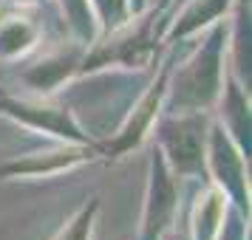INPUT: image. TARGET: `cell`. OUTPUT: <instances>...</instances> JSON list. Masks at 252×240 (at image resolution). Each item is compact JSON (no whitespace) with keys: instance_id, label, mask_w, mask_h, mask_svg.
I'll list each match as a JSON object with an SVG mask.
<instances>
[{"instance_id":"6da1fadb","label":"cell","mask_w":252,"mask_h":240,"mask_svg":"<svg viewBox=\"0 0 252 240\" xmlns=\"http://www.w3.org/2000/svg\"><path fill=\"white\" fill-rule=\"evenodd\" d=\"M229 20H218L201 31V43L176 65L173 62L164 91V113L213 110L227 77Z\"/></svg>"},{"instance_id":"7a4b0ae2","label":"cell","mask_w":252,"mask_h":240,"mask_svg":"<svg viewBox=\"0 0 252 240\" xmlns=\"http://www.w3.org/2000/svg\"><path fill=\"white\" fill-rule=\"evenodd\" d=\"M164 26V12L145 9L142 14H133L125 26L99 34L82 54L80 77L99 71H148L153 62H159Z\"/></svg>"},{"instance_id":"3957f363","label":"cell","mask_w":252,"mask_h":240,"mask_svg":"<svg viewBox=\"0 0 252 240\" xmlns=\"http://www.w3.org/2000/svg\"><path fill=\"white\" fill-rule=\"evenodd\" d=\"M210 110L193 113H164L161 110L150 136L179 178L187 181H207V130H210Z\"/></svg>"},{"instance_id":"277c9868","label":"cell","mask_w":252,"mask_h":240,"mask_svg":"<svg viewBox=\"0 0 252 240\" xmlns=\"http://www.w3.org/2000/svg\"><path fill=\"white\" fill-rule=\"evenodd\" d=\"M0 116L14 125L34 130L54 141H74V144H96V138L80 125L74 107L57 102L54 96H12L0 93Z\"/></svg>"},{"instance_id":"5b68a950","label":"cell","mask_w":252,"mask_h":240,"mask_svg":"<svg viewBox=\"0 0 252 240\" xmlns=\"http://www.w3.org/2000/svg\"><path fill=\"white\" fill-rule=\"evenodd\" d=\"M176 57H164L159 62V68L153 74V80L148 82V88L139 93V99L133 102V107L125 113V119L119 122L116 133H111V138L96 141L99 156L105 159H122L127 153H133L145 144V138L150 136V130L159 119L161 107H164V91H167V77Z\"/></svg>"},{"instance_id":"8992f818","label":"cell","mask_w":252,"mask_h":240,"mask_svg":"<svg viewBox=\"0 0 252 240\" xmlns=\"http://www.w3.org/2000/svg\"><path fill=\"white\" fill-rule=\"evenodd\" d=\"M207 181L227 195L241 215L250 217V156L232 141L221 122H210L207 130Z\"/></svg>"},{"instance_id":"52a82bcc","label":"cell","mask_w":252,"mask_h":240,"mask_svg":"<svg viewBox=\"0 0 252 240\" xmlns=\"http://www.w3.org/2000/svg\"><path fill=\"white\" fill-rule=\"evenodd\" d=\"M182 212V178L167 167L164 156L153 144L148 159V187L139 220V240H159Z\"/></svg>"},{"instance_id":"ba28073f","label":"cell","mask_w":252,"mask_h":240,"mask_svg":"<svg viewBox=\"0 0 252 240\" xmlns=\"http://www.w3.org/2000/svg\"><path fill=\"white\" fill-rule=\"evenodd\" d=\"M99 159L96 144H74V141H57L51 147L32 150L23 156L6 159L0 164V181H37V178H54L63 172H71Z\"/></svg>"},{"instance_id":"9c48e42d","label":"cell","mask_w":252,"mask_h":240,"mask_svg":"<svg viewBox=\"0 0 252 240\" xmlns=\"http://www.w3.org/2000/svg\"><path fill=\"white\" fill-rule=\"evenodd\" d=\"M85 46L68 40L65 46L46 51L43 57L29 62L20 74V82L32 91V96H54L60 88H65L80 77V62Z\"/></svg>"},{"instance_id":"30bf717a","label":"cell","mask_w":252,"mask_h":240,"mask_svg":"<svg viewBox=\"0 0 252 240\" xmlns=\"http://www.w3.org/2000/svg\"><path fill=\"white\" fill-rule=\"evenodd\" d=\"M43 40V26L34 6L0 3V62H14L32 54Z\"/></svg>"},{"instance_id":"8fae6325","label":"cell","mask_w":252,"mask_h":240,"mask_svg":"<svg viewBox=\"0 0 252 240\" xmlns=\"http://www.w3.org/2000/svg\"><path fill=\"white\" fill-rule=\"evenodd\" d=\"M218 119L221 127L227 130L232 141L238 144L247 156L252 153V113H250V88L229 71L227 65V77H224V88L218 93Z\"/></svg>"},{"instance_id":"7c38bea8","label":"cell","mask_w":252,"mask_h":240,"mask_svg":"<svg viewBox=\"0 0 252 240\" xmlns=\"http://www.w3.org/2000/svg\"><path fill=\"white\" fill-rule=\"evenodd\" d=\"M232 0H184L182 6L167 17V26L161 31L164 46H176L190 37L201 34L218 20H227Z\"/></svg>"},{"instance_id":"4fadbf2b","label":"cell","mask_w":252,"mask_h":240,"mask_svg":"<svg viewBox=\"0 0 252 240\" xmlns=\"http://www.w3.org/2000/svg\"><path fill=\"white\" fill-rule=\"evenodd\" d=\"M227 206H229L227 195L218 187H213L210 181L201 184V189L195 192V201L190 206V212H187V223H190L193 240H216Z\"/></svg>"},{"instance_id":"5bb4252c","label":"cell","mask_w":252,"mask_h":240,"mask_svg":"<svg viewBox=\"0 0 252 240\" xmlns=\"http://www.w3.org/2000/svg\"><path fill=\"white\" fill-rule=\"evenodd\" d=\"M57 6L63 14V23H65V31H68V40L88 48L99 37V26L91 12V3L88 0H57Z\"/></svg>"},{"instance_id":"9a60e30c","label":"cell","mask_w":252,"mask_h":240,"mask_svg":"<svg viewBox=\"0 0 252 240\" xmlns=\"http://www.w3.org/2000/svg\"><path fill=\"white\" fill-rule=\"evenodd\" d=\"M99 206H102L99 204V195H91V198L63 223V229H60L51 240H91L94 226H96V217H99Z\"/></svg>"},{"instance_id":"2e32d148","label":"cell","mask_w":252,"mask_h":240,"mask_svg":"<svg viewBox=\"0 0 252 240\" xmlns=\"http://www.w3.org/2000/svg\"><path fill=\"white\" fill-rule=\"evenodd\" d=\"M91 3V12L96 17V26H99V34H108L119 26H125L133 12H130V3L127 0H88Z\"/></svg>"},{"instance_id":"e0dca14e","label":"cell","mask_w":252,"mask_h":240,"mask_svg":"<svg viewBox=\"0 0 252 240\" xmlns=\"http://www.w3.org/2000/svg\"><path fill=\"white\" fill-rule=\"evenodd\" d=\"M216 240H250V217L241 215L235 206L229 204L224 212V220L218 226Z\"/></svg>"},{"instance_id":"ac0fdd59","label":"cell","mask_w":252,"mask_h":240,"mask_svg":"<svg viewBox=\"0 0 252 240\" xmlns=\"http://www.w3.org/2000/svg\"><path fill=\"white\" fill-rule=\"evenodd\" d=\"M159 240H193V235H190V223H187V212H179L176 215V220H173L170 226L164 229V235H161Z\"/></svg>"},{"instance_id":"d6986e66","label":"cell","mask_w":252,"mask_h":240,"mask_svg":"<svg viewBox=\"0 0 252 240\" xmlns=\"http://www.w3.org/2000/svg\"><path fill=\"white\" fill-rule=\"evenodd\" d=\"M127 3H130V12H133V14H142L145 9H150L148 0H127Z\"/></svg>"},{"instance_id":"ffe728a7","label":"cell","mask_w":252,"mask_h":240,"mask_svg":"<svg viewBox=\"0 0 252 240\" xmlns=\"http://www.w3.org/2000/svg\"><path fill=\"white\" fill-rule=\"evenodd\" d=\"M150 9H159V12H167L170 9V0H148Z\"/></svg>"},{"instance_id":"44dd1931","label":"cell","mask_w":252,"mask_h":240,"mask_svg":"<svg viewBox=\"0 0 252 240\" xmlns=\"http://www.w3.org/2000/svg\"><path fill=\"white\" fill-rule=\"evenodd\" d=\"M6 3H14V6H37L43 0H6Z\"/></svg>"},{"instance_id":"7402d4cb","label":"cell","mask_w":252,"mask_h":240,"mask_svg":"<svg viewBox=\"0 0 252 240\" xmlns=\"http://www.w3.org/2000/svg\"><path fill=\"white\" fill-rule=\"evenodd\" d=\"M184 0H170V9H167V12H164V17H170L173 12H176V9H179V6H182Z\"/></svg>"},{"instance_id":"603a6c76","label":"cell","mask_w":252,"mask_h":240,"mask_svg":"<svg viewBox=\"0 0 252 240\" xmlns=\"http://www.w3.org/2000/svg\"><path fill=\"white\" fill-rule=\"evenodd\" d=\"M0 3H3V0H0Z\"/></svg>"}]
</instances>
